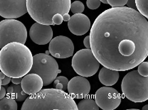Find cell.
Segmentation results:
<instances>
[{"instance_id":"5","label":"cell","mask_w":148,"mask_h":110,"mask_svg":"<svg viewBox=\"0 0 148 110\" xmlns=\"http://www.w3.org/2000/svg\"><path fill=\"white\" fill-rule=\"evenodd\" d=\"M121 89L129 100L136 103L145 102L148 100V76L144 77L138 70H132L123 77Z\"/></svg>"},{"instance_id":"18","label":"cell","mask_w":148,"mask_h":110,"mask_svg":"<svg viewBox=\"0 0 148 110\" xmlns=\"http://www.w3.org/2000/svg\"><path fill=\"white\" fill-rule=\"evenodd\" d=\"M16 100L10 96L4 97L0 100V110H17Z\"/></svg>"},{"instance_id":"31","label":"cell","mask_w":148,"mask_h":110,"mask_svg":"<svg viewBox=\"0 0 148 110\" xmlns=\"http://www.w3.org/2000/svg\"><path fill=\"white\" fill-rule=\"evenodd\" d=\"M7 92L6 91L5 88L3 87V85H1V91H0V100L4 98V97H6V94H7Z\"/></svg>"},{"instance_id":"36","label":"cell","mask_w":148,"mask_h":110,"mask_svg":"<svg viewBox=\"0 0 148 110\" xmlns=\"http://www.w3.org/2000/svg\"><path fill=\"white\" fill-rule=\"evenodd\" d=\"M128 110H138V109H128Z\"/></svg>"},{"instance_id":"7","label":"cell","mask_w":148,"mask_h":110,"mask_svg":"<svg viewBox=\"0 0 148 110\" xmlns=\"http://www.w3.org/2000/svg\"><path fill=\"white\" fill-rule=\"evenodd\" d=\"M27 30L21 21L13 19H6L0 22V47L1 48L13 42L25 44Z\"/></svg>"},{"instance_id":"28","label":"cell","mask_w":148,"mask_h":110,"mask_svg":"<svg viewBox=\"0 0 148 110\" xmlns=\"http://www.w3.org/2000/svg\"><path fill=\"white\" fill-rule=\"evenodd\" d=\"M12 81V77H9V76L6 75V77L4 78H3L2 80H1V85H8L9 82Z\"/></svg>"},{"instance_id":"21","label":"cell","mask_w":148,"mask_h":110,"mask_svg":"<svg viewBox=\"0 0 148 110\" xmlns=\"http://www.w3.org/2000/svg\"><path fill=\"white\" fill-rule=\"evenodd\" d=\"M137 10L148 19V0H135Z\"/></svg>"},{"instance_id":"11","label":"cell","mask_w":148,"mask_h":110,"mask_svg":"<svg viewBox=\"0 0 148 110\" xmlns=\"http://www.w3.org/2000/svg\"><path fill=\"white\" fill-rule=\"evenodd\" d=\"M49 50L53 57L67 58L73 56L74 45L69 37L58 36L52 39L50 41Z\"/></svg>"},{"instance_id":"20","label":"cell","mask_w":148,"mask_h":110,"mask_svg":"<svg viewBox=\"0 0 148 110\" xmlns=\"http://www.w3.org/2000/svg\"><path fill=\"white\" fill-rule=\"evenodd\" d=\"M69 81L68 80L67 77H64V76H58L55 80L53 81V84H54L55 88L58 90H64L66 91L68 90V85H69Z\"/></svg>"},{"instance_id":"10","label":"cell","mask_w":148,"mask_h":110,"mask_svg":"<svg viewBox=\"0 0 148 110\" xmlns=\"http://www.w3.org/2000/svg\"><path fill=\"white\" fill-rule=\"evenodd\" d=\"M27 12V0H0V16L4 19H17Z\"/></svg>"},{"instance_id":"13","label":"cell","mask_w":148,"mask_h":110,"mask_svg":"<svg viewBox=\"0 0 148 110\" xmlns=\"http://www.w3.org/2000/svg\"><path fill=\"white\" fill-rule=\"evenodd\" d=\"M90 91V85L86 77L76 76L71 79L68 85L69 94L73 98L82 99L88 96Z\"/></svg>"},{"instance_id":"25","label":"cell","mask_w":148,"mask_h":110,"mask_svg":"<svg viewBox=\"0 0 148 110\" xmlns=\"http://www.w3.org/2000/svg\"><path fill=\"white\" fill-rule=\"evenodd\" d=\"M101 1L100 0H87L86 4L90 10H96L101 6Z\"/></svg>"},{"instance_id":"24","label":"cell","mask_w":148,"mask_h":110,"mask_svg":"<svg viewBox=\"0 0 148 110\" xmlns=\"http://www.w3.org/2000/svg\"><path fill=\"white\" fill-rule=\"evenodd\" d=\"M108 4L112 7H123L127 4L128 0H107Z\"/></svg>"},{"instance_id":"4","label":"cell","mask_w":148,"mask_h":110,"mask_svg":"<svg viewBox=\"0 0 148 110\" xmlns=\"http://www.w3.org/2000/svg\"><path fill=\"white\" fill-rule=\"evenodd\" d=\"M71 5V0H27L28 13L31 17L36 22L50 26L53 25V16L68 14Z\"/></svg>"},{"instance_id":"27","label":"cell","mask_w":148,"mask_h":110,"mask_svg":"<svg viewBox=\"0 0 148 110\" xmlns=\"http://www.w3.org/2000/svg\"><path fill=\"white\" fill-rule=\"evenodd\" d=\"M83 44H84V45L86 46V48H88V49H91V47H90V35L85 38L84 40H83Z\"/></svg>"},{"instance_id":"26","label":"cell","mask_w":148,"mask_h":110,"mask_svg":"<svg viewBox=\"0 0 148 110\" xmlns=\"http://www.w3.org/2000/svg\"><path fill=\"white\" fill-rule=\"evenodd\" d=\"M63 15L61 14H56L53 16V19H52V21H53V25H60L63 23Z\"/></svg>"},{"instance_id":"23","label":"cell","mask_w":148,"mask_h":110,"mask_svg":"<svg viewBox=\"0 0 148 110\" xmlns=\"http://www.w3.org/2000/svg\"><path fill=\"white\" fill-rule=\"evenodd\" d=\"M138 73L144 77L148 76V62H142L138 65Z\"/></svg>"},{"instance_id":"29","label":"cell","mask_w":148,"mask_h":110,"mask_svg":"<svg viewBox=\"0 0 148 110\" xmlns=\"http://www.w3.org/2000/svg\"><path fill=\"white\" fill-rule=\"evenodd\" d=\"M127 7H130V8L134 9V10H137V7L136 4H135V0H128L127 3Z\"/></svg>"},{"instance_id":"37","label":"cell","mask_w":148,"mask_h":110,"mask_svg":"<svg viewBox=\"0 0 148 110\" xmlns=\"http://www.w3.org/2000/svg\"><path fill=\"white\" fill-rule=\"evenodd\" d=\"M147 62H148V61H147Z\"/></svg>"},{"instance_id":"3","label":"cell","mask_w":148,"mask_h":110,"mask_svg":"<svg viewBox=\"0 0 148 110\" xmlns=\"http://www.w3.org/2000/svg\"><path fill=\"white\" fill-rule=\"evenodd\" d=\"M73 98L64 90L44 89L30 95L24 101L21 110H78Z\"/></svg>"},{"instance_id":"17","label":"cell","mask_w":148,"mask_h":110,"mask_svg":"<svg viewBox=\"0 0 148 110\" xmlns=\"http://www.w3.org/2000/svg\"><path fill=\"white\" fill-rule=\"evenodd\" d=\"M7 94L9 96L13 97L17 102H23L28 98L29 94H27L21 88V84L12 85L7 88Z\"/></svg>"},{"instance_id":"34","label":"cell","mask_w":148,"mask_h":110,"mask_svg":"<svg viewBox=\"0 0 148 110\" xmlns=\"http://www.w3.org/2000/svg\"><path fill=\"white\" fill-rule=\"evenodd\" d=\"M142 109H143V110H148V105L143 107L142 108Z\"/></svg>"},{"instance_id":"30","label":"cell","mask_w":148,"mask_h":110,"mask_svg":"<svg viewBox=\"0 0 148 110\" xmlns=\"http://www.w3.org/2000/svg\"><path fill=\"white\" fill-rule=\"evenodd\" d=\"M23 77H12V82H13L14 85H18V84H21L22 82Z\"/></svg>"},{"instance_id":"15","label":"cell","mask_w":148,"mask_h":110,"mask_svg":"<svg viewBox=\"0 0 148 110\" xmlns=\"http://www.w3.org/2000/svg\"><path fill=\"white\" fill-rule=\"evenodd\" d=\"M21 88L29 95L38 93L42 90L44 81L40 75L36 73H28L23 77Z\"/></svg>"},{"instance_id":"9","label":"cell","mask_w":148,"mask_h":110,"mask_svg":"<svg viewBox=\"0 0 148 110\" xmlns=\"http://www.w3.org/2000/svg\"><path fill=\"white\" fill-rule=\"evenodd\" d=\"M97 105L103 110H114L121 103L120 94L110 86L99 88L95 94Z\"/></svg>"},{"instance_id":"14","label":"cell","mask_w":148,"mask_h":110,"mask_svg":"<svg viewBox=\"0 0 148 110\" xmlns=\"http://www.w3.org/2000/svg\"><path fill=\"white\" fill-rule=\"evenodd\" d=\"M68 22L69 31L75 36H83L90 29V19L83 14H73Z\"/></svg>"},{"instance_id":"6","label":"cell","mask_w":148,"mask_h":110,"mask_svg":"<svg viewBox=\"0 0 148 110\" xmlns=\"http://www.w3.org/2000/svg\"><path fill=\"white\" fill-rule=\"evenodd\" d=\"M61 72L54 58L45 53H38L34 56L33 65L29 73H36L41 76L44 85L46 86L51 84Z\"/></svg>"},{"instance_id":"19","label":"cell","mask_w":148,"mask_h":110,"mask_svg":"<svg viewBox=\"0 0 148 110\" xmlns=\"http://www.w3.org/2000/svg\"><path fill=\"white\" fill-rule=\"evenodd\" d=\"M79 110H98L99 107L93 99L87 98L81 100L77 105Z\"/></svg>"},{"instance_id":"2","label":"cell","mask_w":148,"mask_h":110,"mask_svg":"<svg viewBox=\"0 0 148 110\" xmlns=\"http://www.w3.org/2000/svg\"><path fill=\"white\" fill-rule=\"evenodd\" d=\"M34 56L24 44L13 42L0 51V69L11 77H23L32 68Z\"/></svg>"},{"instance_id":"35","label":"cell","mask_w":148,"mask_h":110,"mask_svg":"<svg viewBox=\"0 0 148 110\" xmlns=\"http://www.w3.org/2000/svg\"><path fill=\"white\" fill-rule=\"evenodd\" d=\"M101 2H103V4H108V1L107 0H100Z\"/></svg>"},{"instance_id":"1","label":"cell","mask_w":148,"mask_h":110,"mask_svg":"<svg viewBox=\"0 0 148 110\" xmlns=\"http://www.w3.org/2000/svg\"><path fill=\"white\" fill-rule=\"evenodd\" d=\"M90 39L92 53L103 66L131 70L148 56V21L136 10L112 7L95 19Z\"/></svg>"},{"instance_id":"22","label":"cell","mask_w":148,"mask_h":110,"mask_svg":"<svg viewBox=\"0 0 148 110\" xmlns=\"http://www.w3.org/2000/svg\"><path fill=\"white\" fill-rule=\"evenodd\" d=\"M84 4L80 1H75L71 3V11L73 14H82L84 11Z\"/></svg>"},{"instance_id":"8","label":"cell","mask_w":148,"mask_h":110,"mask_svg":"<svg viewBox=\"0 0 148 110\" xmlns=\"http://www.w3.org/2000/svg\"><path fill=\"white\" fill-rule=\"evenodd\" d=\"M100 62L91 49H81L76 52L72 58V67L74 71L85 77H91L98 72Z\"/></svg>"},{"instance_id":"33","label":"cell","mask_w":148,"mask_h":110,"mask_svg":"<svg viewBox=\"0 0 148 110\" xmlns=\"http://www.w3.org/2000/svg\"><path fill=\"white\" fill-rule=\"evenodd\" d=\"M5 77H6V75L4 74L2 71H1V73H0V79H1V80H2V79L4 78Z\"/></svg>"},{"instance_id":"32","label":"cell","mask_w":148,"mask_h":110,"mask_svg":"<svg viewBox=\"0 0 148 110\" xmlns=\"http://www.w3.org/2000/svg\"><path fill=\"white\" fill-rule=\"evenodd\" d=\"M71 16L69 15V14H65L63 15V19H64V21H69V19H70Z\"/></svg>"},{"instance_id":"16","label":"cell","mask_w":148,"mask_h":110,"mask_svg":"<svg viewBox=\"0 0 148 110\" xmlns=\"http://www.w3.org/2000/svg\"><path fill=\"white\" fill-rule=\"evenodd\" d=\"M119 71L112 70L103 66L99 73L98 78L100 82L106 86H112L114 85L119 79Z\"/></svg>"},{"instance_id":"12","label":"cell","mask_w":148,"mask_h":110,"mask_svg":"<svg viewBox=\"0 0 148 110\" xmlns=\"http://www.w3.org/2000/svg\"><path fill=\"white\" fill-rule=\"evenodd\" d=\"M31 39L38 45H46L50 43L53 38V30L50 25L36 22L29 31Z\"/></svg>"}]
</instances>
